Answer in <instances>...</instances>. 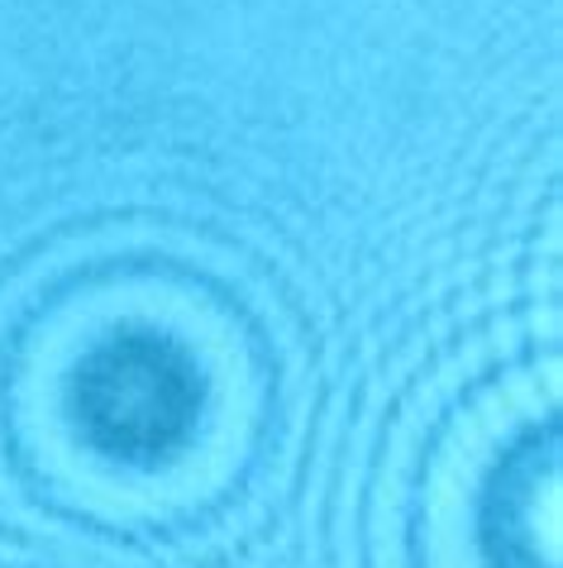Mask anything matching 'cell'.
Returning <instances> with one entry per match:
<instances>
[{"instance_id": "6da1fadb", "label": "cell", "mask_w": 563, "mask_h": 568, "mask_svg": "<svg viewBox=\"0 0 563 568\" xmlns=\"http://www.w3.org/2000/svg\"><path fill=\"white\" fill-rule=\"evenodd\" d=\"M53 377H82L62 406V416L82 425L58 449V464L86 454L91 468L72 501L91 520L167 530L182 511L221 497L211 468H221V454H239L244 439L225 416L248 425L234 397L254 387H229L225 377H258L234 311L206 302L201 315L186 311V321H172V311H111L72 368Z\"/></svg>"}]
</instances>
